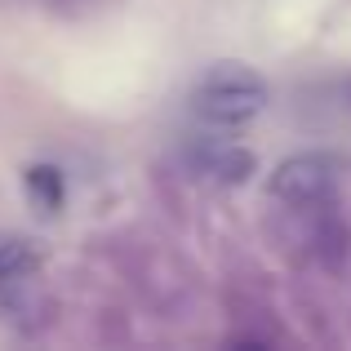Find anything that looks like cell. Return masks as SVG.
Instances as JSON below:
<instances>
[{"label": "cell", "mask_w": 351, "mask_h": 351, "mask_svg": "<svg viewBox=\"0 0 351 351\" xmlns=\"http://www.w3.org/2000/svg\"><path fill=\"white\" fill-rule=\"evenodd\" d=\"M263 107H267V80L258 71H249L245 62H218L191 89V116L214 129L249 125Z\"/></svg>", "instance_id": "cell-1"}, {"label": "cell", "mask_w": 351, "mask_h": 351, "mask_svg": "<svg viewBox=\"0 0 351 351\" xmlns=\"http://www.w3.org/2000/svg\"><path fill=\"white\" fill-rule=\"evenodd\" d=\"M334 187H338V165L329 156H289L280 169L271 173V196L285 200L293 209H307V205H325L334 200Z\"/></svg>", "instance_id": "cell-2"}, {"label": "cell", "mask_w": 351, "mask_h": 351, "mask_svg": "<svg viewBox=\"0 0 351 351\" xmlns=\"http://www.w3.org/2000/svg\"><path fill=\"white\" fill-rule=\"evenodd\" d=\"M187 165L196 178L214 182V187H240V182L254 178L258 156L249 147H236V143H196L187 152Z\"/></svg>", "instance_id": "cell-3"}, {"label": "cell", "mask_w": 351, "mask_h": 351, "mask_svg": "<svg viewBox=\"0 0 351 351\" xmlns=\"http://www.w3.org/2000/svg\"><path fill=\"white\" fill-rule=\"evenodd\" d=\"M311 214H316V227H311V254H316L320 263L329 267V271H338V267L347 263V254H351V232H347V223L334 214V200H325V205H311Z\"/></svg>", "instance_id": "cell-4"}, {"label": "cell", "mask_w": 351, "mask_h": 351, "mask_svg": "<svg viewBox=\"0 0 351 351\" xmlns=\"http://www.w3.org/2000/svg\"><path fill=\"white\" fill-rule=\"evenodd\" d=\"M27 191L36 196V205L45 209V214H58L62 200H67V182H62V173L53 169V165H32V169L23 173Z\"/></svg>", "instance_id": "cell-5"}, {"label": "cell", "mask_w": 351, "mask_h": 351, "mask_svg": "<svg viewBox=\"0 0 351 351\" xmlns=\"http://www.w3.org/2000/svg\"><path fill=\"white\" fill-rule=\"evenodd\" d=\"M32 267H36V249H32V240L0 236V280H14V276H27Z\"/></svg>", "instance_id": "cell-6"}]
</instances>
